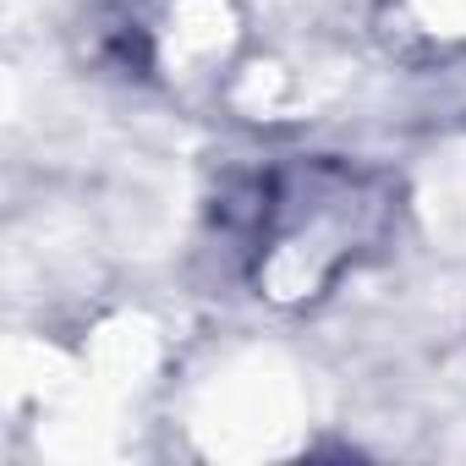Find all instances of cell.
Wrapping results in <instances>:
<instances>
[{"label":"cell","mask_w":466,"mask_h":466,"mask_svg":"<svg viewBox=\"0 0 466 466\" xmlns=\"http://www.w3.org/2000/svg\"><path fill=\"white\" fill-rule=\"evenodd\" d=\"M248 248L258 280L302 297L357 264L390 219V192L346 165H291L248 187Z\"/></svg>","instance_id":"6da1fadb"}]
</instances>
